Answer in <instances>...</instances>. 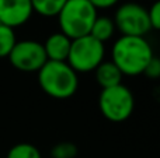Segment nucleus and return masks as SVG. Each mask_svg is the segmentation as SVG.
<instances>
[{
  "instance_id": "obj_1",
  "label": "nucleus",
  "mask_w": 160,
  "mask_h": 158,
  "mask_svg": "<svg viewBox=\"0 0 160 158\" xmlns=\"http://www.w3.org/2000/svg\"><path fill=\"white\" fill-rule=\"evenodd\" d=\"M152 58L153 49L145 36L121 35L111 49V60L124 76L143 74L145 67Z\"/></svg>"
},
{
  "instance_id": "obj_2",
  "label": "nucleus",
  "mask_w": 160,
  "mask_h": 158,
  "mask_svg": "<svg viewBox=\"0 0 160 158\" xmlns=\"http://www.w3.org/2000/svg\"><path fill=\"white\" fill-rule=\"evenodd\" d=\"M37 73L41 90L55 100H66L78 91V73L68 62L47 60Z\"/></svg>"
},
{
  "instance_id": "obj_3",
  "label": "nucleus",
  "mask_w": 160,
  "mask_h": 158,
  "mask_svg": "<svg viewBox=\"0 0 160 158\" xmlns=\"http://www.w3.org/2000/svg\"><path fill=\"white\" fill-rule=\"evenodd\" d=\"M56 17L62 32L75 39L90 34L97 18V8L88 0H66Z\"/></svg>"
},
{
  "instance_id": "obj_4",
  "label": "nucleus",
  "mask_w": 160,
  "mask_h": 158,
  "mask_svg": "<svg viewBox=\"0 0 160 158\" xmlns=\"http://www.w3.org/2000/svg\"><path fill=\"white\" fill-rule=\"evenodd\" d=\"M104 42L87 34L72 39L66 62L76 73H90L104 60Z\"/></svg>"
},
{
  "instance_id": "obj_5",
  "label": "nucleus",
  "mask_w": 160,
  "mask_h": 158,
  "mask_svg": "<svg viewBox=\"0 0 160 158\" xmlns=\"http://www.w3.org/2000/svg\"><path fill=\"white\" fill-rule=\"evenodd\" d=\"M100 112L110 122H124L132 115L135 108V98L128 87L117 84L102 88L98 98Z\"/></svg>"
},
{
  "instance_id": "obj_6",
  "label": "nucleus",
  "mask_w": 160,
  "mask_h": 158,
  "mask_svg": "<svg viewBox=\"0 0 160 158\" xmlns=\"http://www.w3.org/2000/svg\"><path fill=\"white\" fill-rule=\"evenodd\" d=\"M115 28L122 35L145 36L150 30L148 10L138 3H124L115 11Z\"/></svg>"
},
{
  "instance_id": "obj_7",
  "label": "nucleus",
  "mask_w": 160,
  "mask_h": 158,
  "mask_svg": "<svg viewBox=\"0 0 160 158\" xmlns=\"http://www.w3.org/2000/svg\"><path fill=\"white\" fill-rule=\"evenodd\" d=\"M7 58L14 69L24 73L38 72L48 60L44 44L32 39L17 41Z\"/></svg>"
},
{
  "instance_id": "obj_8",
  "label": "nucleus",
  "mask_w": 160,
  "mask_h": 158,
  "mask_svg": "<svg viewBox=\"0 0 160 158\" xmlns=\"http://www.w3.org/2000/svg\"><path fill=\"white\" fill-rule=\"evenodd\" d=\"M34 13L31 0H0V24L17 28L24 25Z\"/></svg>"
},
{
  "instance_id": "obj_9",
  "label": "nucleus",
  "mask_w": 160,
  "mask_h": 158,
  "mask_svg": "<svg viewBox=\"0 0 160 158\" xmlns=\"http://www.w3.org/2000/svg\"><path fill=\"white\" fill-rule=\"evenodd\" d=\"M70 44H72V39L68 35H65L62 31L51 34L44 44V49L48 60L66 62L70 50Z\"/></svg>"
},
{
  "instance_id": "obj_10",
  "label": "nucleus",
  "mask_w": 160,
  "mask_h": 158,
  "mask_svg": "<svg viewBox=\"0 0 160 158\" xmlns=\"http://www.w3.org/2000/svg\"><path fill=\"white\" fill-rule=\"evenodd\" d=\"M94 73H96L97 83L100 84L101 88H108V87H114L117 84L122 83V76L124 74L112 60H102L94 69Z\"/></svg>"
},
{
  "instance_id": "obj_11",
  "label": "nucleus",
  "mask_w": 160,
  "mask_h": 158,
  "mask_svg": "<svg viewBox=\"0 0 160 158\" xmlns=\"http://www.w3.org/2000/svg\"><path fill=\"white\" fill-rule=\"evenodd\" d=\"M115 22L110 17H98L97 16L96 21L93 22L90 30V35H93L96 39L101 42H105L108 39L112 38L114 32H115Z\"/></svg>"
},
{
  "instance_id": "obj_12",
  "label": "nucleus",
  "mask_w": 160,
  "mask_h": 158,
  "mask_svg": "<svg viewBox=\"0 0 160 158\" xmlns=\"http://www.w3.org/2000/svg\"><path fill=\"white\" fill-rule=\"evenodd\" d=\"M66 0H31L34 13L42 17H56Z\"/></svg>"
},
{
  "instance_id": "obj_13",
  "label": "nucleus",
  "mask_w": 160,
  "mask_h": 158,
  "mask_svg": "<svg viewBox=\"0 0 160 158\" xmlns=\"http://www.w3.org/2000/svg\"><path fill=\"white\" fill-rule=\"evenodd\" d=\"M16 42L17 38L14 34V28L0 24V58H7Z\"/></svg>"
},
{
  "instance_id": "obj_14",
  "label": "nucleus",
  "mask_w": 160,
  "mask_h": 158,
  "mask_svg": "<svg viewBox=\"0 0 160 158\" xmlns=\"http://www.w3.org/2000/svg\"><path fill=\"white\" fill-rule=\"evenodd\" d=\"M7 158H42V156L34 144L18 143L8 150Z\"/></svg>"
},
{
  "instance_id": "obj_15",
  "label": "nucleus",
  "mask_w": 160,
  "mask_h": 158,
  "mask_svg": "<svg viewBox=\"0 0 160 158\" xmlns=\"http://www.w3.org/2000/svg\"><path fill=\"white\" fill-rule=\"evenodd\" d=\"M76 156H78V147L69 142L58 143L51 150V157L52 158H75Z\"/></svg>"
},
{
  "instance_id": "obj_16",
  "label": "nucleus",
  "mask_w": 160,
  "mask_h": 158,
  "mask_svg": "<svg viewBox=\"0 0 160 158\" xmlns=\"http://www.w3.org/2000/svg\"><path fill=\"white\" fill-rule=\"evenodd\" d=\"M148 14H149L150 27L160 31V0H156L153 3L152 7L148 10Z\"/></svg>"
},
{
  "instance_id": "obj_17",
  "label": "nucleus",
  "mask_w": 160,
  "mask_h": 158,
  "mask_svg": "<svg viewBox=\"0 0 160 158\" xmlns=\"http://www.w3.org/2000/svg\"><path fill=\"white\" fill-rule=\"evenodd\" d=\"M143 74H146L150 78H159L160 77V59L153 56L149 60V63L145 67Z\"/></svg>"
},
{
  "instance_id": "obj_18",
  "label": "nucleus",
  "mask_w": 160,
  "mask_h": 158,
  "mask_svg": "<svg viewBox=\"0 0 160 158\" xmlns=\"http://www.w3.org/2000/svg\"><path fill=\"white\" fill-rule=\"evenodd\" d=\"M94 7L98 10V8H110L112 6H115L119 0H88Z\"/></svg>"
}]
</instances>
